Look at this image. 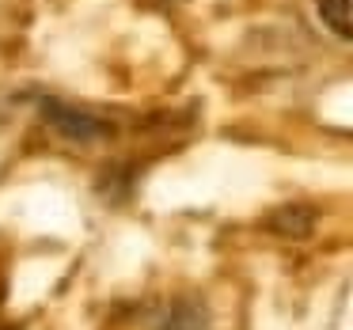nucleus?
Returning a JSON list of instances; mask_svg holds the SVG:
<instances>
[{
	"instance_id": "1",
	"label": "nucleus",
	"mask_w": 353,
	"mask_h": 330,
	"mask_svg": "<svg viewBox=\"0 0 353 330\" xmlns=\"http://www.w3.org/2000/svg\"><path fill=\"white\" fill-rule=\"evenodd\" d=\"M39 114L50 130L57 133L69 145H103V141L114 137V122L107 114H95L88 107H77V103H65L57 95H39Z\"/></svg>"
},
{
	"instance_id": "2",
	"label": "nucleus",
	"mask_w": 353,
	"mask_h": 330,
	"mask_svg": "<svg viewBox=\"0 0 353 330\" xmlns=\"http://www.w3.org/2000/svg\"><path fill=\"white\" fill-rule=\"evenodd\" d=\"M156 330H209V319H205V311H201L198 304L179 300V304H171L168 311L160 315Z\"/></svg>"
},
{
	"instance_id": "3",
	"label": "nucleus",
	"mask_w": 353,
	"mask_h": 330,
	"mask_svg": "<svg viewBox=\"0 0 353 330\" xmlns=\"http://www.w3.org/2000/svg\"><path fill=\"white\" fill-rule=\"evenodd\" d=\"M270 228L281 231V236H307V231H312V213L300 209V205L277 209V213L270 216Z\"/></svg>"
},
{
	"instance_id": "4",
	"label": "nucleus",
	"mask_w": 353,
	"mask_h": 330,
	"mask_svg": "<svg viewBox=\"0 0 353 330\" xmlns=\"http://www.w3.org/2000/svg\"><path fill=\"white\" fill-rule=\"evenodd\" d=\"M319 19L338 39H350V0H319Z\"/></svg>"
}]
</instances>
